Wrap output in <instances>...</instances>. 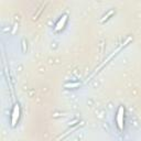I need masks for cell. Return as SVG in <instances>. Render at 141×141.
Returning <instances> with one entry per match:
<instances>
[{"label": "cell", "mask_w": 141, "mask_h": 141, "mask_svg": "<svg viewBox=\"0 0 141 141\" xmlns=\"http://www.w3.org/2000/svg\"><path fill=\"white\" fill-rule=\"evenodd\" d=\"M123 115H125V108H123V106H120L118 108V111H117V117H116L117 126L119 128V130L123 129Z\"/></svg>", "instance_id": "cell-1"}, {"label": "cell", "mask_w": 141, "mask_h": 141, "mask_svg": "<svg viewBox=\"0 0 141 141\" xmlns=\"http://www.w3.org/2000/svg\"><path fill=\"white\" fill-rule=\"evenodd\" d=\"M19 117H20V106L17 104V105H14L13 109H12V115H11V126L12 127H14L17 125Z\"/></svg>", "instance_id": "cell-2"}, {"label": "cell", "mask_w": 141, "mask_h": 141, "mask_svg": "<svg viewBox=\"0 0 141 141\" xmlns=\"http://www.w3.org/2000/svg\"><path fill=\"white\" fill-rule=\"evenodd\" d=\"M66 21H67V14H63L60 18V20L57 21V23H56V26H55V29L54 30L55 31H61L62 29H63L64 27H65V23H66Z\"/></svg>", "instance_id": "cell-3"}, {"label": "cell", "mask_w": 141, "mask_h": 141, "mask_svg": "<svg viewBox=\"0 0 141 141\" xmlns=\"http://www.w3.org/2000/svg\"><path fill=\"white\" fill-rule=\"evenodd\" d=\"M81 86V83H77V82H75V83H66V84L64 85V87L65 88H76V87H80Z\"/></svg>", "instance_id": "cell-4"}, {"label": "cell", "mask_w": 141, "mask_h": 141, "mask_svg": "<svg viewBox=\"0 0 141 141\" xmlns=\"http://www.w3.org/2000/svg\"><path fill=\"white\" fill-rule=\"evenodd\" d=\"M77 128H78V126H76L75 128H73L72 130H68V131H66L64 135H62V136H60L59 138H57V141H59V140H61V139H63V138H65V137L67 136V135H69V134H71V132H72V131H75V130H77Z\"/></svg>", "instance_id": "cell-5"}, {"label": "cell", "mask_w": 141, "mask_h": 141, "mask_svg": "<svg viewBox=\"0 0 141 141\" xmlns=\"http://www.w3.org/2000/svg\"><path fill=\"white\" fill-rule=\"evenodd\" d=\"M113 13H114V10H110V11L108 12V13H107V14H105V15L103 17V19H101V22H104V21H105V20H107V19H108V17H110V15L113 14Z\"/></svg>", "instance_id": "cell-6"}, {"label": "cell", "mask_w": 141, "mask_h": 141, "mask_svg": "<svg viewBox=\"0 0 141 141\" xmlns=\"http://www.w3.org/2000/svg\"><path fill=\"white\" fill-rule=\"evenodd\" d=\"M77 121H78V120H77V119H75V120H73V121H71V122H69V126H74V125H75V123H76Z\"/></svg>", "instance_id": "cell-7"}, {"label": "cell", "mask_w": 141, "mask_h": 141, "mask_svg": "<svg viewBox=\"0 0 141 141\" xmlns=\"http://www.w3.org/2000/svg\"><path fill=\"white\" fill-rule=\"evenodd\" d=\"M22 44H23V51H26V42H24V41H23Z\"/></svg>", "instance_id": "cell-8"}]
</instances>
